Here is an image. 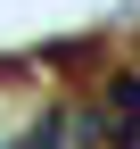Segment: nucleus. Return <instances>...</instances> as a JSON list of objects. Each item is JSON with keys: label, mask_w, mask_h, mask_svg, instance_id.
<instances>
[{"label": "nucleus", "mask_w": 140, "mask_h": 149, "mask_svg": "<svg viewBox=\"0 0 140 149\" xmlns=\"http://www.w3.org/2000/svg\"><path fill=\"white\" fill-rule=\"evenodd\" d=\"M0 149H16V141H0Z\"/></svg>", "instance_id": "obj_1"}]
</instances>
